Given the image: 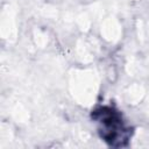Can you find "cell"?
<instances>
[{
    "mask_svg": "<svg viewBox=\"0 0 149 149\" xmlns=\"http://www.w3.org/2000/svg\"><path fill=\"white\" fill-rule=\"evenodd\" d=\"M93 118L100 123L99 132L105 141L113 146H122V142L127 140L128 133L121 116L118 112L109 107H101L94 112Z\"/></svg>",
    "mask_w": 149,
    "mask_h": 149,
    "instance_id": "obj_1",
    "label": "cell"
}]
</instances>
